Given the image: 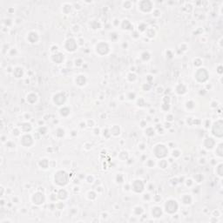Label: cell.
<instances>
[{
    "mask_svg": "<svg viewBox=\"0 0 223 223\" xmlns=\"http://www.w3.org/2000/svg\"><path fill=\"white\" fill-rule=\"evenodd\" d=\"M69 177L65 171H59L55 175V182L59 186H65L68 183Z\"/></svg>",
    "mask_w": 223,
    "mask_h": 223,
    "instance_id": "6da1fadb",
    "label": "cell"
},
{
    "mask_svg": "<svg viewBox=\"0 0 223 223\" xmlns=\"http://www.w3.org/2000/svg\"><path fill=\"white\" fill-rule=\"evenodd\" d=\"M222 126H223V123L221 120L215 122L213 126V129H212V132H213V135L218 137V138H221L223 135Z\"/></svg>",
    "mask_w": 223,
    "mask_h": 223,
    "instance_id": "7a4b0ae2",
    "label": "cell"
},
{
    "mask_svg": "<svg viewBox=\"0 0 223 223\" xmlns=\"http://www.w3.org/2000/svg\"><path fill=\"white\" fill-rule=\"evenodd\" d=\"M168 153V150L166 149V146L164 145H157L154 148V154L157 158H164Z\"/></svg>",
    "mask_w": 223,
    "mask_h": 223,
    "instance_id": "3957f363",
    "label": "cell"
},
{
    "mask_svg": "<svg viewBox=\"0 0 223 223\" xmlns=\"http://www.w3.org/2000/svg\"><path fill=\"white\" fill-rule=\"evenodd\" d=\"M195 78L199 82H206L208 79V72L206 69L201 68L199 69L195 73Z\"/></svg>",
    "mask_w": 223,
    "mask_h": 223,
    "instance_id": "277c9868",
    "label": "cell"
},
{
    "mask_svg": "<svg viewBox=\"0 0 223 223\" xmlns=\"http://www.w3.org/2000/svg\"><path fill=\"white\" fill-rule=\"evenodd\" d=\"M165 207H166V211L169 213H173L177 211L178 209V204L175 201L173 200H170V201H166V205H165Z\"/></svg>",
    "mask_w": 223,
    "mask_h": 223,
    "instance_id": "5b68a950",
    "label": "cell"
},
{
    "mask_svg": "<svg viewBox=\"0 0 223 223\" xmlns=\"http://www.w3.org/2000/svg\"><path fill=\"white\" fill-rule=\"evenodd\" d=\"M96 51L100 55H106L109 51V46L106 43H100L96 47Z\"/></svg>",
    "mask_w": 223,
    "mask_h": 223,
    "instance_id": "8992f818",
    "label": "cell"
},
{
    "mask_svg": "<svg viewBox=\"0 0 223 223\" xmlns=\"http://www.w3.org/2000/svg\"><path fill=\"white\" fill-rule=\"evenodd\" d=\"M139 6H140V9L144 12H149L152 8V3L151 1H141L140 2L139 4Z\"/></svg>",
    "mask_w": 223,
    "mask_h": 223,
    "instance_id": "52a82bcc",
    "label": "cell"
},
{
    "mask_svg": "<svg viewBox=\"0 0 223 223\" xmlns=\"http://www.w3.org/2000/svg\"><path fill=\"white\" fill-rule=\"evenodd\" d=\"M65 47L68 51H74L77 48V44H76V41L73 39H69L68 40L65 42Z\"/></svg>",
    "mask_w": 223,
    "mask_h": 223,
    "instance_id": "ba28073f",
    "label": "cell"
},
{
    "mask_svg": "<svg viewBox=\"0 0 223 223\" xmlns=\"http://www.w3.org/2000/svg\"><path fill=\"white\" fill-rule=\"evenodd\" d=\"M132 188L135 191L136 193H141L142 191L144 190V184H143V182L141 181L137 180V181H133Z\"/></svg>",
    "mask_w": 223,
    "mask_h": 223,
    "instance_id": "9c48e42d",
    "label": "cell"
},
{
    "mask_svg": "<svg viewBox=\"0 0 223 223\" xmlns=\"http://www.w3.org/2000/svg\"><path fill=\"white\" fill-rule=\"evenodd\" d=\"M32 201L37 205H40V204L44 203V201H45V196H44V194L42 193L38 192V193H34V195L32 197Z\"/></svg>",
    "mask_w": 223,
    "mask_h": 223,
    "instance_id": "30bf717a",
    "label": "cell"
},
{
    "mask_svg": "<svg viewBox=\"0 0 223 223\" xmlns=\"http://www.w3.org/2000/svg\"><path fill=\"white\" fill-rule=\"evenodd\" d=\"M54 102L57 104V106H61L63 105L65 101V96L63 93H58L57 95L54 96Z\"/></svg>",
    "mask_w": 223,
    "mask_h": 223,
    "instance_id": "8fae6325",
    "label": "cell"
},
{
    "mask_svg": "<svg viewBox=\"0 0 223 223\" xmlns=\"http://www.w3.org/2000/svg\"><path fill=\"white\" fill-rule=\"evenodd\" d=\"M21 143H22V145L23 146H30V145L33 143L32 138H31L30 135L23 136L22 140H21Z\"/></svg>",
    "mask_w": 223,
    "mask_h": 223,
    "instance_id": "7c38bea8",
    "label": "cell"
},
{
    "mask_svg": "<svg viewBox=\"0 0 223 223\" xmlns=\"http://www.w3.org/2000/svg\"><path fill=\"white\" fill-rule=\"evenodd\" d=\"M215 142L214 140L212 138H207L204 141V146H205L207 149H212L214 146Z\"/></svg>",
    "mask_w": 223,
    "mask_h": 223,
    "instance_id": "4fadbf2b",
    "label": "cell"
},
{
    "mask_svg": "<svg viewBox=\"0 0 223 223\" xmlns=\"http://www.w3.org/2000/svg\"><path fill=\"white\" fill-rule=\"evenodd\" d=\"M52 59L54 62H56V63L59 64L61 63L62 61L64 60V55L62 54V53H56V54H54L52 56Z\"/></svg>",
    "mask_w": 223,
    "mask_h": 223,
    "instance_id": "5bb4252c",
    "label": "cell"
},
{
    "mask_svg": "<svg viewBox=\"0 0 223 223\" xmlns=\"http://www.w3.org/2000/svg\"><path fill=\"white\" fill-rule=\"evenodd\" d=\"M28 39L30 43H36L37 41L39 40V36H38V34H37L36 32L32 31V32H30V34H29Z\"/></svg>",
    "mask_w": 223,
    "mask_h": 223,
    "instance_id": "9a60e30c",
    "label": "cell"
},
{
    "mask_svg": "<svg viewBox=\"0 0 223 223\" xmlns=\"http://www.w3.org/2000/svg\"><path fill=\"white\" fill-rule=\"evenodd\" d=\"M86 82V79H85V77L83 75H79L78 76V78L76 79V83L78 84L79 85H84Z\"/></svg>",
    "mask_w": 223,
    "mask_h": 223,
    "instance_id": "2e32d148",
    "label": "cell"
},
{
    "mask_svg": "<svg viewBox=\"0 0 223 223\" xmlns=\"http://www.w3.org/2000/svg\"><path fill=\"white\" fill-rule=\"evenodd\" d=\"M152 213L154 217H160V215H161V213H162V212H161V208L156 207H154V208H152Z\"/></svg>",
    "mask_w": 223,
    "mask_h": 223,
    "instance_id": "e0dca14e",
    "label": "cell"
},
{
    "mask_svg": "<svg viewBox=\"0 0 223 223\" xmlns=\"http://www.w3.org/2000/svg\"><path fill=\"white\" fill-rule=\"evenodd\" d=\"M186 86H185L184 85H179L178 86H177V88H176V91H177V93H179V94H184L185 92H186Z\"/></svg>",
    "mask_w": 223,
    "mask_h": 223,
    "instance_id": "ac0fdd59",
    "label": "cell"
},
{
    "mask_svg": "<svg viewBox=\"0 0 223 223\" xmlns=\"http://www.w3.org/2000/svg\"><path fill=\"white\" fill-rule=\"evenodd\" d=\"M13 74H14L16 78H20L21 76L23 75V70L21 69V68H19V67H18V68H16V69L14 70Z\"/></svg>",
    "mask_w": 223,
    "mask_h": 223,
    "instance_id": "d6986e66",
    "label": "cell"
},
{
    "mask_svg": "<svg viewBox=\"0 0 223 223\" xmlns=\"http://www.w3.org/2000/svg\"><path fill=\"white\" fill-rule=\"evenodd\" d=\"M21 128H22V131H24V132H29L31 129V126L29 123H24L22 124Z\"/></svg>",
    "mask_w": 223,
    "mask_h": 223,
    "instance_id": "ffe728a7",
    "label": "cell"
},
{
    "mask_svg": "<svg viewBox=\"0 0 223 223\" xmlns=\"http://www.w3.org/2000/svg\"><path fill=\"white\" fill-rule=\"evenodd\" d=\"M122 27H123V29H125V27H126V30H131L132 28V24L128 20H124L123 24H122Z\"/></svg>",
    "mask_w": 223,
    "mask_h": 223,
    "instance_id": "44dd1931",
    "label": "cell"
},
{
    "mask_svg": "<svg viewBox=\"0 0 223 223\" xmlns=\"http://www.w3.org/2000/svg\"><path fill=\"white\" fill-rule=\"evenodd\" d=\"M66 197H67V193H66V191L64 190V189H62V190L59 191V199H61V200H65V198H66Z\"/></svg>",
    "mask_w": 223,
    "mask_h": 223,
    "instance_id": "7402d4cb",
    "label": "cell"
},
{
    "mask_svg": "<svg viewBox=\"0 0 223 223\" xmlns=\"http://www.w3.org/2000/svg\"><path fill=\"white\" fill-rule=\"evenodd\" d=\"M111 133H112L113 135H118V134H120V127L117 126H114L111 129Z\"/></svg>",
    "mask_w": 223,
    "mask_h": 223,
    "instance_id": "603a6c76",
    "label": "cell"
},
{
    "mask_svg": "<svg viewBox=\"0 0 223 223\" xmlns=\"http://www.w3.org/2000/svg\"><path fill=\"white\" fill-rule=\"evenodd\" d=\"M182 201L185 204H190L191 201H192V199H191V197L189 196V195H185V196L183 197Z\"/></svg>",
    "mask_w": 223,
    "mask_h": 223,
    "instance_id": "cb8c5ba5",
    "label": "cell"
},
{
    "mask_svg": "<svg viewBox=\"0 0 223 223\" xmlns=\"http://www.w3.org/2000/svg\"><path fill=\"white\" fill-rule=\"evenodd\" d=\"M69 112H70V110L68 109V108H66V107H64L63 109H61L60 110V113H61V115L62 116H67L68 114H69Z\"/></svg>",
    "mask_w": 223,
    "mask_h": 223,
    "instance_id": "d4e9b609",
    "label": "cell"
},
{
    "mask_svg": "<svg viewBox=\"0 0 223 223\" xmlns=\"http://www.w3.org/2000/svg\"><path fill=\"white\" fill-rule=\"evenodd\" d=\"M216 153L219 155V156H222V153H223V151H222V144H220L219 146L217 147L216 149Z\"/></svg>",
    "mask_w": 223,
    "mask_h": 223,
    "instance_id": "484cf974",
    "label": "cell"
},
{
    "mask_svg": "<svg viewBox=\"0 0 223 223\" xmlns=\"http://www.w3.org/2000/svg\"><path fill=\"white\" fill-rule=\"evenodd\" d=\"M30 100H33V101H36L37 100V96L35 95L34 93H30L29 94L28 96H27V100H28L29 102H30Z\"/></svg>",
    "mask_w": 223,
    "mask_h": 223,
    "instance_id": "4316f807",
    "label": "cell"
},
{
    "mask_svg": "<svg viewBox=\"0 0 223 223\" xmlns=\"http://www.w3.org/2000/svg\"><path fill=\"white\" fill-rule=\"evenodd\" d=\"M141 57H142V59H144L145 61H146V60H148V59H150V54H149L148 52H146V51H145V52L142 53Z\"/></svg>",
    "mask_w": 223,
    "mask_h": 223,
    "instance_id": "83f0119b",
    "label": "cell"
},
{
    "mask_svg": "<svg viewBox=\"0 0 223 223\" xmlns=\"http://www.w3.org/2000/svg\"><path fill=\"white\" fill-rule=\"evenodd\" d=\"M40 166H42L43 168H47V166H48V161H47V160H42V161L40 162Z\"/></svg>",
    "mask_w": 223,
    "mask_h": 223,
    "instance_id": "f1b7e54d",
    "label": "cell"
},
{
    "mask_svg": "<svg viewBox=\"0 0 223 223\" xmlns=\"http://www.w3.org/2000/svg\"><path fill=\"white\" fill-rule=\"evenodd\" d=\"M56 134H57L58 137H62V136H64V134H65V132H64L63 129L59 128V129L57 130V132H56Z\"/></svg>",
    "mask_w": 223,
    "mask_h": 223,
    "instance_id": "f546056e",
    "label": "cell"
},
{
    "mask_svg": "<svg viewBox=\"0 0 223 223\" xmlns=\"http://www.w3.org/2000/svg\"><path fill=\"white\" fill-rule=\"evenodd\" d=\"M146 133L147 134L148 136H152L154 134V131L152 128H147L146 131Z\"/></svg>",
    "mask_w": 223,
    "mask_h": 223,
    "instance_id": "4dcf8cb0",
    "label": "cell"
},
{
    "mask_svg": "<svg viewBox=\"0 0 223 223\" xmlns=\"http://www.w3.org/2000/svg\"><path fill=\"white\" fill-rule=\"evenodd\" d=\"M160 166L161 167V168H166V166H167V162H166V160H161L160 162Z\"/></svg>",
    "mask_w": 223,
    "mask_h": 223,
    "instance_id": "1f68e13d",
    "label": "cell"
},
{
    "mask_svg": "<svg viewBox=\"0 0 223 223\" xmlns=\"http://www.w3.org/2000/svg\"><path fill=\"white\" fill-rule=\"evenodd\" d=\"M217 172L220 176H222V165L221 164L217 167Z\"/></svg>",
    "mask_w": 223,
    "mask_h": 223,
    "instance_id": "d6a6232c",
    "label": "cell"
},
{
    "mask_svg": "<svg viewBox=\"0 0 223 223\" xmlns=\"http://www.w3.org/2000/svg\"><path fill=\"white\" fill-rule=\"evenodd\" d=\"M193 102L192 101H190V102H187V108H189V109H192V108H193L194 107V106H191V105H193Z\"/></svg>",
    "mask_w": 223,
    "mask_h": 223,
    "instance_id": "836d02e7",
    "label": "cell"
},
{
    "mask_svg": "<svg viewBox=\"0 0 223 223\" xmlns=\"http://www.w3.org/2000/svg\"><path fill=\"white\" fill-rule=\"evenodd\" d=\"M194 65H197V66L201 65V60H200V59H195V60H194Z\"/></svg>",
    "mask_w": 223,
    "mask_h": 223,
    "instance_id": "e575fe53",
    "label": "cell"
},
{
    "mask_svg": "<svg viewBox=\"0 0 223 223\" xmlns=\"http://www.w3.org/2000/svg\"><path fill=\"white\" fill-rule=\"evenodd\" d=\"M172 155L173 156H175V157H178V156H180V152H178V151H173V152H172Z\"/></svg>",
    "mask_w": 223,
    "mask_h": 223,
    "instance_id": "d590c367",
    "label": "cell"
},
{
    "mask_svg": "<svg viewBox=\"0 0 223 223\" xmlns=\"http://www.w3.org/2000/svg\"><path fill=\"white\" fill-rule=\"evenodd\" d=\"M218 72H219L220 74L222 73V67H221V65H220V66L218 67Z\"/></svg>",
    "mask_w": 223,
    "mask_h": 223,
    "instance_id": "8d00e7d4",
    "label": "cell"
},
{
    "mask_svg": "<svg viewBox=\"0 0 223 223\" xmlns=\"http://www.w3.org/2000/svg\"><path fill=\"white\" fill-rule=\"evenodd\" d=\"M166 120H168V121H172V115H168V117L166 116Z\"/></svg>",
    "mask_w": 223,
    "mask_h": 223,
    "instance_id": "74e56055",
    "label": "cell"
}]
</instances>
